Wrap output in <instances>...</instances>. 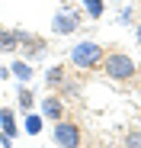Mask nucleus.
<instances>
[{
    "mask_svg": "<svg viewBox=\"0 0 141 148\" xmlns=\"http://www.w3.org/2000/svg\"><path fill=\"white\" fill-rule=\"evenodd\" d=\"M103 74H106L109 81H132L135 74H138V64L125 52H106L103 55Z\"/></svg>",
    "mask_w": 141,
    "mask_h": 148,
    "instance_id": "1",
    "label": "nucleus"
},
{
    "mask_svg": "<svg viewBox=\"0 0 141 148\" xmlns=\"http://www.w3.org/2000/svg\"><path fill=\"white\" fill-rule=\"evenodd\" d=\"M103 45L100 42H77L70 48V68L77 71H93L96 64H103Z\"/></svg>",
    "mask_w": 141,
    "mask_h": 148,
    "instance_id": "2",
    "label": "nucleus"
},
{
    "mask_svg": "<svg viewBox=\"0 0 141 148\" xmlns=\"http://www.w3.org/2000/svg\"><path fill=\"white\" fill-rule=\"evenodd\" d=\"M52 138L61 145V148H80V126L77 122H70V119H58L55 122V129H52Z\"/></svg>",
    "mask_w": 141,
    "mask_h": 148,
    "instance_id": "3",
    "label": "nucleus"
},
{
    "mask_svg": "<svg viewBox=\"0 0 141 148\" xmlns=\"http://www.w3.org/2000/svg\"><path fill=\"white\" fill-rule=\"evenodd\" d=\"M77 26H80V16H74V13H64V10H58V13H55V19H52V29H55L58 36L77 32Z\"/></svg>",
    "mask_w": 141,
    "mask_h": 148,
    "instance_id": "4",
    "label": "nucleus"
},
{
    "mask_svg": "<svg viewBox=\"0 0 141 148\" xmlns=\"http://www.w3.org/2000/svg\"><path fill=\"white\" fill-rule=\"evenodd\" d=\"M39 110H42V116H45V119H52V122L64 119V100H61V97H45Z\"/></svg>",
    "mask_w": 141,
    "mask_h": 148,
    "instance_id": "5",
    "label": "nucleus"
},
{
    "mask_svg": "<svg viewBox=\"0 0 141 148\" xmlns=\"http://www.w3.org/2000/svg\"><path fill=\"white\" fill-rule=\"evenodd\" d=\"M16 48H19L16 29H0V52H16Z\"/></svg>",
    "mask_w": 141,
    "mask_h": 148,
    "instance_id": "6",
    "label": "nucleus"
},
{
    "mask_svg": "<svg viewBox=\"0 0 141 148\" xmlns=\"http://www.w3.org/2000/svg\"><path fill=\"white\" fill-rule=\"evenodd\" d=\"M0 126H3V138H16V119L10 110H0Z\"/></svg>",
    "mask_w": 141,
    "mask_h": 148,
    "instance_id": "7",
    "label": "nucleus"
},
{
    "mask_svg": "<svg viewBox=\"0 0 141 148\" xmlns=\"http://www.w3.org/2000/svg\"><path fill=\"white\" fill-rule=\"evenodd\" d=\"M45 81H48V87H61V84H64V64H55V68H48Z\"/></svg>",
    "mask_w": 141,
    "mask_h": 148,
    "instance_id": "8",
    "label": "nucleus"
},
{
    "mask_svg": "<svg viewBox=\"0 0 141 148\" xmlns=\"http://www.w3.org/2000/svg\"><path fill=\"white\" fill-rule=\"evenodd\" d=\"M80 3L87 7V13H90L93 19H100V16H103V10H106V7H103V0H80Z\"/></svg>",
    "mask_w": 141,
    "mask_h": 148,
    "instance_id": "9",
    "label": "nucleus"
},
{
    "mask_svg": "<svg viewBox=\"0 0 141 148\" xmlns=\"http://www.w3.org/2000/svg\"><path fill=\"white\" fill-rule=\"evenodd\" d=\"M13 74H16V77H19L22 84H26V81L32 77V68H29L26 61H13Z\"/></svg>",
    "mask_w": 141,
    "mask_h": 148,
    "instance_id": "10",
    "label": "nucleus"
},
{
    "mask_svg": "<svg viewBox=\"0 0 141 148\" xmlns=\"http://www.w3.org/2000/svg\"><path fill=\"white\" fill-rule=\"evenodd\" d=\"M16 97H19V106L29 113V110H32V103H35V100H32V90H29V87H19V90H16Z\"/></svg>",
    "mask_w": 141,
    "mask_h": 148,
    "instance_id": "11",
    "label": "nucleus"
},
{
    "mask_svg": "<svg viewBox=\"0 0 141 148\" xmlns=\"http://www.w3.org/2000/svg\"><path fill=\"white\" fill-rule=\"evenodd\" d=\"M26 132H32V135H39V132H42V116L26 113Z\"/></svg>",
    "mask_w": 141,
    "mask_h": 148,
    "instance_id": "12",
    "label": "nucleus"
},
{
    "mask_svg": "<svg viewBox=\"0 0 141 148\" xmlns=\"http://www.w3.org/2000/svg\"><path fill=\"white\" fill-rule=\"evenodd\" d=\"M125 148H141V129H132L125 135Z\"/></svg>",
    "mask_w": 141,
    "mask_h": 148,
    "instance_id": "13",
    "label": "nucleus"
},
{
    "mask_svg": "<svg viewBox=\"0 0 141 148\" xmlns=\"http://www.w3.org/2000/svg\"><path fill=\"white\" fill-rule=\"evenodd\" d=\"M138 42H141V23H138Z\"/></svg>",
    "mask_w": 141,
    "mask_h": 148,
    "instance_id": "14",
    "label": "nucleus"
}]
</instances>
